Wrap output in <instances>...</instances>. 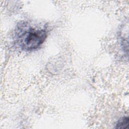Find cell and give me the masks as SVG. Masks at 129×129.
<instances>
[{"instance_id": "1", "label": "cell", "mask_w": 129, "mask_h": 129, "mask_svg": "<svg viewBox=\"0 0 129 129\" xmlns=\"http://www.w3.org/2000/svg\"><path fill=\"white\" fill-rule=\"evenodd\" d=\"M47 33L44 29L24 27L18 32L17 40L20 47L27 51L38 48L45 41Z\"/></svg>"}, {"instance_id": "2", "label": "cell", "mask_w": 129, "mask_h": 129, "mask_svg": "<svg viewBox=\"0 0 129 129\" xmlns=\"http://www.w3.org/2000/svg\"><path fill=\"white\" fill-rule=\"evenodd\" d=\"M128 125V118L127 116H124L118 121L116 124L115 128H126Z\"/></svg>"}]
</instances>
